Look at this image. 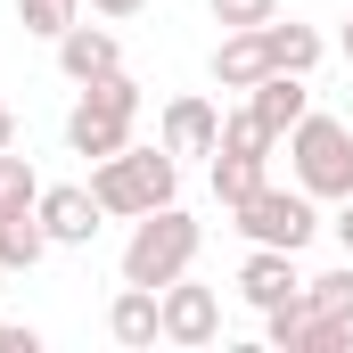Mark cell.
<instances>
[{"instance_id":"obj_1","label":"cell","mask_w":353,"mask_h":353,"mask_svg":"<svg viewBox=\"0 0 353 353\" xmlns=\"http://www.w3.org/2000/svg\"><path fill=\"white\" fill-rule=\"evenodd\" d=\"M181 189V157L157 140V148H123V157H99L90 165V197L107 205V222H140V214H157V205H173Z\"/></svg>"},{"instance_id":"obj_2","label":"cell","mask_w":353,"mask_h":353,"mask_svg":"<svg viewBox=\"0 0 353 353\" xmlns=\"http://www.w3.org/2000/svg\"><path fill=\"white\" fill-rule=\"evenodd\" d=\"M197 247H205V222H189L181 205H157V214H140L132 239H123V279H132V288H173L181 271L197 263Z\"/></svg>"},{"instance_id":"obj_3","label":"cell","mask_w":353,"mask_h":353,"mask_svg":"<svg viewBox=\"0 0 353 353\" xmlns=\"http://www.w3.org/2000/svg\"><path fill=\"white\" fill-rule=\"evenodd\" d=\"M279 148H288L296 189H312L321 205H345V197H353V123H337V115H304Z\"/></svg>"},{"instance_id":"obj_4","label":"cell","mask_w":353,"mask_h":353,"mask_svg":"<svg viewBox=\"0 0 353 353\" xmlns=\"http://www.w3.org/2000/svg\"><path fill=\"white\" fill-rule=\"evenodd\" d=\"M230 222H239L247 247H288V255H304L312 230H321V197H312V189H271L263 181L255 197L230 205Z\"/></svg>"},{"instance_id":"obj_5","label":"cell","mask_w":353,"mask_h":353,"mask_svg":"<svg viewBox=\"0 0 353 353\" xmlns=\"http://www.w3.org/2000/svg\"><path fill=\"white\" fill-rule=\"evenodd\" d=\"M263 337H271L279 353H345V345H353V321L321 312V304L296 288L288 304H271V312H263Z\"/></svg>"},{"instance_id":"obj_6","label":"cell","mask_w":353,"mask_h":353,"mask_svg":"<svg viewBox=\"0 0 353 353\" xmlns=\"http://www.w3.org/2000/svg\"><path fill=\"white\" fill-rule=\"evenodd\" d=\"M157 304H165V345H214V337H222V296H214V288H197V279H189V271H181L173 288H157Z\"/></svg>"},{"instance_id":"obj_7","label":"cell","mask_w":353,"mask_h":353,"mask_svg":"<svg viewBox=\"0 0 353 353\" xmlns=\"http://www.w3.org/2000/svg\"><path fill=\"white\" fill-rule=\"evenodd\" d=\"M41 230H50V247H90L99 239V222H107V205L90 197V181H58V189H41Z\"/></svg>"},{"instance_id":"obj_8","label":"cell","mask_w":353,"mask_h":353,"mask_svg":"<svg viewBox=\"0 0 353 353\" xmlns=\"http://www.w3.org/2000/svg\"><path fill=\"white\" fill-rule=\"evenodd\" d=\"M157 140H165L173 157H214V148H222V107H214V99H197V90H181V99H165Z\"/></svg>"},{"instance_id":"obj_9","label":"cell","mask_w":353,"mask_h":353,"mask_svg":"<svg viewBox=\"0 0 353 353\" xmlns=\"http://www.w3.org/2000/svg\"><path fill=\"white\" fill-rule=\"evenodd\" d=\"M123 66V41L107 33V25H66L58 33V74L83 90V83H99V74H115Z\"/></svg>"},{"instance_id":"obj_10","label":"cell","mask_w":353,"mask_h":353,"mask_svg":"<svg viewBox=\"0 0 353 353\" xmlns=\"http://www.w3.org/2000/svg\"><path fill=\"white\" fill-rule=\"evenodd\" d=\"M271 74V41H263V25H230L222 41H214V83L222 90H255Z\"/></svg>"},{"instance_id":"obj_11","label":"cell","mask_w":353,"mask_h":353,"mask_svg":"<svg viewBox=\"0 0 353 353\" xmlns=\"http://www.w3.org/2000/svg\"><path fill=\"white\" fill-rule=\"evenodd\" d=\"M304 279H296V255L288 247H247V263H239V296L255 304V312H271V304H288Z\"/></svg>"},{"instance_id":"obj_12","label":"cell","mask_w":353,"mask_h":353,"mask_svg":"<svg viewBox=\"0 0 353 353\" xmlns=\"http://www.w3.org/2000/svg\"><path fill=\"white\" fill-rule=\"evenodd\" d=\"M132 123H140V115H107V107L74 99V115H66V148L90 157V165H99V157H123V148H132Z\"/></svg>"},{"instance_id":"obj_13","label":"cell","mask_w":353,"mask_h":353,"mask_svg":"<svg viewBox=\"0 0 353 353\" xmlns=\"http://www.w3.org/2000/svg\"><path fill=\"white\" fill-rule=\"evenodd\" d=\"M247 107L263 115V132H271V140H288V132L312 115V90H304V74H279V66H271L263 83L247 90Z\"/></svg>"},{"instance_id":"obj_14","label":"cell","mask_w":353,"mask_h":353,"mask_svg":"<svg viewBox=\"0 0 353 353\" xmlns=\"http://www.w3.org/2000/svg\"><path fill=\"white\" fill-rule=\"evenodd\" d=\"M107 337H115V345H165V304H157V288H132V279H123V296L107 304Z\"/></svg>"},{"instance_id":"obj_15","label":"cell","mask_w":353,"mask_h":353,"mask_svg":"<svg viewBox=\"0 0 353 353\" xmlns=\"http://www.w3.org/2000/svg\"><path fill=\"white\" fill-rule=\"evenodd\" d=\"M263 41H271V66H279V74H312V66H321V50H329L312 25H279V17L263 25Z\"/></svg>"},{"instance_id":"obj_16","label":"cell","mask_w":353,"mask_h":353,"mask_svg":"<svg viewBox=\"0 0 353 353\" xmlns=\"http://www.w3.org/2000/svg\"><path fill=\"white\" fill-rule=\"evenodd\" d=\"M41 255H50L41 214H0V271H33Z\"/></svg>"},{"instance_id":"obj_17","label":"cell","mask_w":353,"mask_h":353,"mask_svg":"<svg viewBox=\"0 0 353 353\" xmlns=\"http://www.w3.org/2000/svg\"><path fill=\"white\" fill-rule=\"evenodd\" d=\"M263 165L271 157H230V148H214V197H222V205L255 197V189H263Z\"/></svg>"},{"instance_id":"obj_18","label":"cell","mask_w":353,"mask_h":353,"mask_svg":"<svg viewBox=\"0 0 353 353\" xmlns=\"http://www.w3.org/2000/svg\"><path fill=\"white\" fill-rule=\"evenodd\" d=\"M33 205H41V173L17 148H0V214H33Z\"/></svg>"},{"instance_id":"obj_19","label":"cell","mask_w":353,"mask_h":353,"mask_svg":"<svg viewBox=\"0 0 353 353\" xmlns=\"http://www.w3.org/2000/svg\"><path fill=\"white\" fill-rule=\"evenodd\" d=\"M17 25L41 33V41H58L66 25H83V0H17Z\"/></svg>"},{"instance_id":"obj_20","label":"cell","mask_w":353,"mask_h":353,"mask_svg":"<svg viewBox=\"0 0 353 353\" xmlns=\"http://www.w3.org/2000/svg\"><path fill=\"white\" fill-rule=\"evenodd\" d=\"M222 148H230V157H279V140L263 132V115H255V107L222 115Z\"/></svg>"},{"instance_id":"obj_21","label":"cell","mask_w":353,"mask_h":353,"mask_svg":"<svg viewBox=\"0 0 353 353\" xmlns=\"http://www.w3.org/2000/svg\"><path fill=\"white\" fill-rule=\"evenodd\" d=\"M304 296L321 304V312H337V321H353V255L337 271H321V279H304Z\"/></svg>"},{"instance_id":"obj_22","label":"cell","mask_w":353,"mask_h":353,"mask_svg":"<svg viewBox=\"0 0 353 353\" xmlns=\"http://www.w3.org/2000/svg\"><path fill=\"white\" fill-rule=\"evenodd\" d=\"M83 99L90 107H107V115H140V83L115 66V74H99V83H83Z\"/></svg>"},{"instance_id":"obj_23","label":"cell","mask_w":353,"mask_h":353,"mask_svg":"<svg viewBox=\"0 0 353 353\" xmlns=\"http://www.w3.org/2000/svg\"><path fill=\"white\" fill-rule=\"evenodd\" d=\"M205 8H214L222 33H230V25H271V17H279V0H205Z\"/></svg>"},{"instance_id":"obj_24","label":"cell","mask_w":353,"mask_h":353,"mask_svg":"<svg viewBox=\"0 0 353 353\" xmlns=\"http://www.w3.org/2000/svg\"><path fill=\"white\" fill-rule=\"evenodd\" d=\"M0 353H41V329H17V321H0Z\"/></svg>"},{"instance_id":"obj_25","label":"cell","mask_w":353,"mask_h":353,"mask_svg":"<svg viewBox=\"0 0 353 353\" xmlns=\"http://www.w3.org/2000/svg\"><path fill=\"white\" fill-rule=\"evenodd\" d=\"M90 17H107V25H123V17H140V8H148V0H83Z\"/></svg>"},{"instance_id":"obj_26","label":"cell","mask_w":353,"mask_h":353,"mask_svg":"<svg viewBox=\"0 0 353 353\" xmlns=\"http://www.w3.org/2000/svg\"><path fill=\"white\" fill-rule=\"evenodd\" d=\"M329 230H337V247H345V255H353V197H345V205H337V222H329Z\"/></svg>"},{"instance_id":"obj_27","label":"cell","mask_w":353,"mask_h":353,"mask_svg":"<svg viewBox=\"0 0 353 353\" xmlns=\"http://www.w3.org/2000/svg\"><path fill=\"white\" fill-rule=\"evenodd\" d=\"M0 148H17V107L0 99Z\"/></svg>"},{"instance_id":"obj_28","label":"cell","mask_w":353,"mask_h":353,"mask_svg":"<svg viewBox=\"0 0 353 353\" xmlns=\"http://www.w3.org/2000/svg\"><path fill=\"white\" fill-rule=\"evenodd\" d=\"M337 50H345V66H353V17H345V33H337Z\"/></svg>"},{"instance_id":"obj_29","label":"cell","mask_w":353,"mask_h":353,"mask_svg":"<svg viewBox=\"0 0 353 353\" xmlns=\"http://www.w3.org/2000/svg\"><path fill=\"white\" fill-rule=\"evenodd\" d=\"M0 279H8V271H0Z\"/></svg>"}]
</instances>
